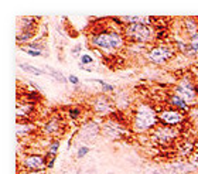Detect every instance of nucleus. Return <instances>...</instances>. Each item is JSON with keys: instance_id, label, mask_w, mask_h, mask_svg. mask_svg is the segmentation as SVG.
I'll list each match as a JSON object with an SVG mask.
<instances>
[{"instance_id": "1", "label": "nucleus", "mask_w": 198, "mask_h": 174, "mask_svg": "<svg viewBox=\"0 0 198 174\" xmlns=\"http://www.w3.org/2000/svg\"><path fill=\"white\" fill-rule=\"evenodd\" d=\"M158 115L156 113L153 108L147 104H140L137 109L135 111V118H133V129L136 132H146V130L154 127L157 123Z\"/></svg>"}, {"instance_id": "2", "label": "nucleus", "mask_w": 198, "mask_h": 174, "mask_svg": "<svg viewBox=\"0 0 198 174\" xmlns=\"http://www.w3.org/2000/svg\"><path fill=\"white\" fill-rule=\"evenodd\" d=\"M93 47L102 50H119L125 44V36L117 31H101L91 37Z\"/></svg>"}, {"instance_id": "3", "label": "nucleus", "mask_w": 198, "mask_h": 174, "mask_svg": "<svg viewBox=\"0 0 198 174\" xmlns=\"http://www.w3.org/2000/svg\"><path fill=\"white\" fill-rule=\"evenodd\" d=\"M125 38L135 43H147L151 38V30L150 27L144 23H133V24H126L125 30Z\"/></svg>"}, {"instance_id": "4", "label": "nucleus", "mask_w": 198, "mask_h": 174, "mask_svg": "<svg viewBox=\"0 0 198 174\" xmlns=\"http://www.w3.org/2000/svg\"><path fill=\"white\" fill-rule=\"evenodd\" d=\"M173 57V48L169 44H158L150 50L149 59L153 64H163Z\"/></svg>"}, {"instance_id": "5", "label": "nucleus", "mask_w": 198, "mask_h": 174, "mask_svg": "<svg viewBox=\"0 0 198 174\" xmlns=\"http://www.w3.org/2000/svg\"><path fill=\"white\" fill-rule=\"evenodd\" d=\"M176 92H177V95L183 98L185 102H190V100H194L195 96L198 95V86H195L191 81L183 79V81L177 85Z\"/></svg>"}, {"instance_id": "6", "label": "nucleus", "mask_w": 198, "mask_h": 174, "mask_svg": "<svg viewBox=\"0 0 198 174\" xmlns=\"http://www.w3.org/2000/svg\"><path fill=\"white\" fill-rule=\"evenodd\" d=\"M23 166L29 171H44V168H47V160L45 156L31 154L23 160Z\"/></svg>"}, {"instance_id": "7", "label": "nucleus", "mask_w": 198, "mask_h": 174, "mask_svg": "<svg viewBox=\"0 0 198 174\" xmlns=\"http://www.w3.org/2000/svg\"><path fill=\"white\" fill-rule=\"evenodd\" d=\"M158 119L164 125L173 126V125H178V123L183 122L184 115L180 111H177V109H167V111H162L158 113Z\"/></svg>"}, {"instance_id": "8", "label": "nucleus", "mask_w": 198, "mask_h": 174, "mask_svg": "<svg viewBox=\"0 0 198 174\" xmlns=\"http://www.w3.org/2000/svg\"><path fill=\"white\" fill-rule=\"evenodd\" d=\"M176 136H177L176 130L171 129V126H162V127H157L153 133L154 140L158 142V143H163V145L171 142L173 139H176Z\"/></svg>"}, {"instance_id": "9", "label": "nucleus", "mask_w": 198, "mask_h": 174, "mask_svg": "<svg viewBox=\"0 0 198 174\" xmlns=\"http://www.w3.org/2000/svg\"><path fill=\"white\" fill-rule=\"evenodd\" d=\"M93 108H95V112L96 113H101V115H105L108 112L112 111L113 108V104L110 102V99H108L106 96H99L96 98V100L93 102Z\"/></svg>"}, {"instance_id": "10", "label": "nucleus", "mask_w": 198, "mask_h": 174, "mask_svg": "<svg viewBox=\"0 0 198 174\" xmlns=\"http://www.w3.org/2000/svg\"><path fill=\"white\" fill-rule=\"evenodd\" d=\"M103 133L106 134V136L113 137V139H119V137L123 134V127H122V125H119V123L108 122L103 125Z\"/></svg>"}, {"instance_id": "11", "label": "nucleus", "mask_w": 198, "mask_h": 174, "mask_svg": "<svg viewBox=\"0 0 198 174\" xmlns=\"http://www.w3.org/2000/svg\"><path fill=\"white\" fill-rule=\"evenodd\" d=\"M99 126L95 123H86L81 129V139L82 140H92L93 137L98 134Z\"/></svg>"}, {"instance_id": "12", "label": "nucleus", "mask_w": 198, "mask_h": 174, "mask_svg": "<svg viewBox=\"0 0 198 174\" xmlns=\"http://www.w3.org/2000/svg\"><path fill=\"white\" fill-rule=\"evenodd\" d=\"M169 104L176 108L177 111H188V104L181 96H178L177 93H174L169 98Z\"/></svg>"}, {"instance_id": "13", "label": "nucleus", "mask_w": 198, "mask_h": 174, "mask_svg": "<svg viewBox=\"0 0 198 174\" xmlns=\"http://www.w3.org/2000/svg\"><path fill=\"white\" fill-rule=\"evenodd\" d=\"M59 127H61V126H59V122H58V120H57V119H51L50 122L45 123L43 129H44V132H45L47 134H51V136H52L54 133H57V132H58Z\"/></svg>"}, {"instance_id": "14", "label": "nucleus", "mask_w": 198, "mask_h": 174, "mask_svg": "<svg viewBox=\"0 0 198 174\" xmlns=\"http://www.w3.org/2000/svg\"><path fill=\"white\" fill-rule=\"evenodd\" d=\"M188 54H198V31L192 36H190L188 40Z\"/></svg>"}, {"instance_id": "15", "label": "nucleus", "mask_w": 198, "mask_h": 174, "mask_svg": "<svg viewBox=\"0 0 198 174\" xmlns=\"http://www.w3.org/2000/svg\"><path fill=\"white\" fill-rule=\"evenodd\" d=\"M18 67L21 68V70H24L26 72H30V74L37 75V77H40V75H44L45 74L44 70H38L37 67H34V65H30V64H18Z\"/></svg>"}, {"instance_id": "16", "label": "nucleus", "mask_w": 198, "mask_h": 174, "mask_svg": "<svg viewBox=\"0 0 198 174\" xmlns=\"http://www.w3.org/2000/svg\"><path fill=\"white\" fill-rule=\"evenodd\" d=\"M31 130H34V125H23V123H18L17 136L18 137H24L26 134H29Z\"/></svg>"}, {"instance_id": "17", "label": "nucleus", "mask_w": 198, "mask_h": 174, "mask_svg": "<svg viewBox=\"0 0 198 174\" xmlns=\"http://www.w3.org/2000/svg\"><path fill=\"white\" fill-rule=\"evenodd\" d=\"M34 36H36V31H20L16 40H17V43H26V41L31 40Z\"/></svg>"}, {"instance_id": "18", "label": "nucleus", "mask_w": 198, "mask_h": 174, "mask_svg": "<svg viewBox=\"0 0 198 174\" xmlns=\"http://www.w3.org/2000/svg\"><path fill=\"white\" fill-rule=\"evenodd\" d=\"M58 149H59V140H52L51 145L48 146V152L47 154H45V160L48 159V157H55V154L58 153Z\"/></svg>"}, {"instance_id": "19", "label": "nucleus", "mask_w": 198, "mask_h": 174, "mask_svg": "<svg viewBox=\"0 0 198 174\" xmlns=\"http://www.w3.org/2000/svg\"><path fill=\"white\" fill-rule=\"evenodd\" d=\"M45 68H47V71H45V72H47V74H50V75H51V77H54V78H55V79H57V81H58V82H63V84H64V82H67V81H68V78H65V77H64V75L61 74L59 71H55L54 68H51V67H45Z\"/></svg>"}, {"instance_id": "20", "label": "nucleus", "mask_w": 198, "mask_h": 174, "mask_svg": "<svg viewBox=\"0 0 198 174\" xmlns=\"http://www.w3.org/2000/svg\"><path fill=\"white\" fill-rule=\"evenodd\" d=\"M26 47H29L30 50H34V51H40V52H43V50L45 48V44H44V43H43L41 40H38V41H30V43L26 45Z\"/></svg>"}, {"instance_id": "21", "label": "nucleus", "mask_w": 198, "mask_h": 174, "mask_svg": "<svg viewBox=\"0 0 198 174\" xmlns=\"http://www.w3.org/2000/svg\"><path fill=\"white\" fill-rule=\"evenodd\" d=\"M89 153V147L88 146H81V147L77 150V159H82L84 156H86Z\"/></svg>"}, {"instance_id": "22", "label": "nucleus", "mask_w": 198, "mask_h": 174, "mask_svg": "<svg viewBox=\"0 0 198 174\" xmlns=\"http://www.w3.org/2000/svg\"><path fill=\"white\" fill-rule=\"evenodd\" d=\"M98 84H101V85H102V92H113V86L112 85H109V84H106V82L105 81H102V79H98Z\"/></svg>"}, {"instance_id": "23", "label": "nucleus", "mask_w": 198, "mask_h": 174, "mask_svg": "<svg viewBox=\"0 0 198 174\" xmlns=\"http://www.w3.org/2000/svg\"><path fill=\"white\" fill-rule=\"evenodd\" d=\"M93 62V58H92V55H89V54H84V55L79 58V64H82V65H88V64H92Z\"/></svg>"}, {"instance_id": "24", "label": "nucleus", "mask_w": 198, "mask_h": 174, "mask_svg": "<svg viewBox=\"0 0 198 174\" xmlns=\"http://www.w3.org/2000/svg\"><path fill=\"white\" fill-rule=\"evenodd\" d=\"M68 115L72 119H78L79 115H81V109H79V108H71L70 111H68Z\"/></svg>"}, {"instance_id": "25", "label": "nucleus", "mask_w": 198, "mask_h": 174, "mask_svg": "<svg viewBox=\"0 0 198 174\" xmlns=\"http://www.w3.org/2000/svg\"><path fill=\"white\" fill-rule=\"evenodd\" d=\"M21 50H23L24 52H27L29 55H31V57H40V55H41V52H40V51H34V50L26 48V47H21Z\"/></svg>"}, {"instance_id": "26", "label": "nucleus", "mask_w": 198, "mask_h": 174, "mask_svg": "<svg viewBox=\"0 0 198 174\" xmlns=\"http://www.w3.org/2000/svg\"><path fill=\"white\" fill-rule=\"evenodd\" d=\"M68 81H70L71 84H74V85H78V84H79V78H78L77 75H70V77H68Z\"/></svg>"}, {"instance_id": "27", "label": "nucleus", "mask_w": 198, "mask_h": 174, "mask_svg": "<svg viewBox=\"0 0 198 174\" xmlns=\"http://www.w3.org/2000/svg\"><path fill=\"white\" fill-rule=\"evenodd\" d=\"M81 50H82V45L81 44L75 45V47L72 48V54H74V55H77V54H79V51H81Z\"/></svg>"}, {"instance_id": "28", "label": "nucleus", "mask_w": 198, "mask_h": 174, "mask_svg": "<svg viewBox=\"0 0 198 174\" xmlns=\"http://www.w3.org/2000/svg\"><path fill=\"white\" fill-rule=\"evenodd\" d=\"M55 164V157H52L51 160H48L47 161V168H51V167H54Z\"/></svg>"}, {"instance_id": "29", "label": "nucleus", "mask_w": 198, "mask_h": 174, "mask_svg": "<svg viewBox=\"0 0 198 174\" xmlns=\"http://www.w3.org/2000/svg\"><path fill=\"white\" fill-rule=\"evenodd\" d=\"M41 171H27V174H40Z\"/></svg>"}, {"instance_id": "30", "label": "nucleus", "mask_w": 198, "mask_h": 174, "mask_svg": "<svg viewBox=\"0 0 198 174\" xmlns=\"http://www.w3.org/2000/svg\"><path fill=\"white\" fill-rule=\"evenodd\" d=\"M151 174H160V173H151Z\"/></svg>"}]
</instances>
